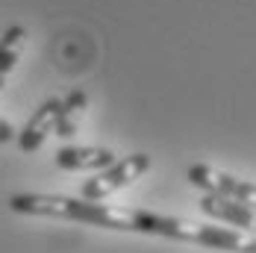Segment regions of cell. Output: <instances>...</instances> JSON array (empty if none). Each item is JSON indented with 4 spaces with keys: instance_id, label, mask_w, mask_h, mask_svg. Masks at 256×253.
Here are the masks:
<instances>
[{
    "instance_id": "1",
    "label": "cell",
    "mask_w": 256,
    "mask_h": 253,
    "mask_svg": "<svg viewBox=\"0 0 256 253\" xmlns=\"http://www.w3.org/2000/svg\"><path fill=\"white\" fill-rule=\"evenodd\" d=\"M9 209L18 215H38V218H59V221H82L92 227L121 230V232H142V236H162L192 244H206L209 224L188 221L177 215H159L150 209L136 206H112V203H94L68 194H42V192H18L9 198Z\"/></svg>"
},
{
    "instance_id": "2",
    "label": "cell",
    "mask_w": 256,
    "mask_h": 253,
    "mask_svg": "<svg viewBox=\"0 0 256 253\" xmlns=\"http://www.w3.org/2000/svg\"><path fill=\"white\" fill-rule=\"evenodd\" d=\"M148 171H150V156L148 153H130L124 159H115L109 168L98 171L92 180H86L82 188H80V198L82 200L100 203L106 198H112L115 192L127 188L130 182H136V180L142 177V174H148Z\"/></svg>"
},
{
    "instance_id": "3",
    "label": "cell",
    "mask_w": 256,
    "mask_h": 253,
    "mask_svg": "<svg viewBox=\"0 0 256 253\" xmlns=\"http://www.w3.org/2000/svg\"><path fill=\"white\" fill-rule=\"evenodd\" d=\"M188 182L194 188H204L206 194H215V198H224V200L242 203L248 209L256 212V182H248V180H238L227 174V171H218L212 165H192L188 168Z\"/></svg>"
},
{
    "instance_id": "4",
    "label": "cell",
    "mask_w": 256,
    "mask_h": 253,
    "mask_svg": "<svg viewBox=\"0 0 256 253\" xmlns=\"http://www.w3.org/2000/svg\"><path fill=\"white\" fill-rule=\"evenodd\" d=\"M59 98H50V100H44L36 112H32V118L24 124L21 132H15V142H18V148L24 153H36L44 142H48V136L56 132V118H59Z\"/></svg>"
},
{
    "instance_id": "5",
    "label": "cell",
    "mask_w": 256,
    "mask_h": 253,
    "mask_svg": "<svg viewBox=\"0 0 256 253\" xmlns=\"http://www.w3.org/2000/svg\"><path fill=\"white\" fill-rule=\"evenodd\" d=\"M112 162H115V153L94 144H68L56 150V168L62 171H103Z\"/></svg>"
},
{
    "instance_id": "6",
    "label": "cell",
    "mask_w": 256,
    "mask_h": 253,
    "mask_svg": "<svg viewBox=\"0 0 256 253\" xmlns=\"http://www.w3.org/2000/svg\"><path fill=\"white\" fill-rule=\"evenodd\" d=\"M200 212L221 221V224H230L232 230L242 227V232H256V212L242 206V203L224 200V198H215V194H204L200 198Z\"/></svg>"
},
{
    "instance_id": "7",
    "label": "cell",
    "mask_w": 256,
    "mask_h": 253,
    "mask_svg": "<svg viewBox=\"0 0 256 253\" xmlns=\"http://www.w3.org/2000/svg\"><path fill=\"white\" fill-rule=\"evenodd\" d=\"M86 106H88V94L82 88H74L68 98H62V103H59V118H56V136H62V138L74 136L80 121H82Z\"/></svg>"
},
{
    "instance_id": "8",
    "label": "cell",
    "mask_w": 256,
    "mask_h": 253,
    "mask_svg": "<svg viewBox=\"0 0 256 253\" xmlns=\"http://www.w3.org/2000/svg\"><path fill=\"white\" fill-rule=\"evenodd\" d=\"M26 44V26L12 24L0 36V76H6L21 59V50Z\"/></svg>"
},
{
    "instance_id": "9",
    "label": "cell",
    "mask_w": 256,
    "mask_h": 253,
    "mask_svg": "<svg viewBox=\"0 0 256 253\" xmlns=\"http://www.w3.org/2000/svg\"><path fill=\"white\" fill-rule=\"evenodd\" d=\"M12 138H15V126L0 115V144H6V142H12Z\"/></svg>"
},
{
    "instance_id": "10",
    "label": "cell",
    "mask_w": 256,
    "mask_h": 253,
    "mask_svg": "<svg viewBox=\"0 0 256 253\" xmlns=\"http://www.w3.org/2000/svg\"><path fill=\"white\" fill-rule=\"evenodd\" d=\"M3 88H6V76H0V92H3Z\"/></svg>"
}]
</instances>
